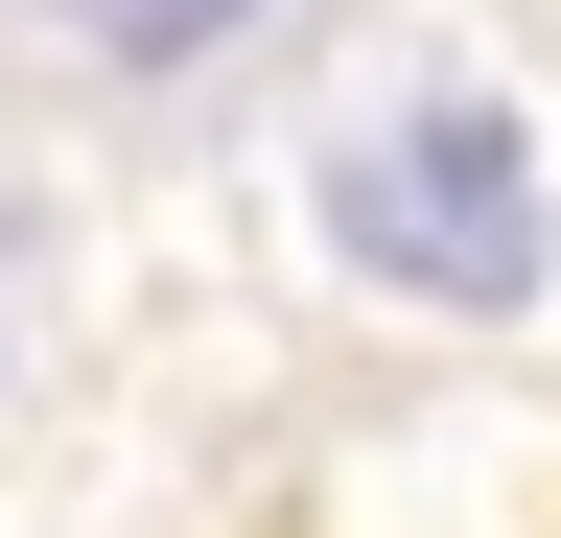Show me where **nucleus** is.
<instances>
[{
  "label": "nucleus",
  "instance_id": "nucleus-2",
  "mask_svg": "<svg viewBox=\"0 0 561 538\" xmlns=\"http://www.w3.org/2000/svg\"><path fill=\"white\" fill-rule=\"evenodd\" d=\"M210 24H234V0H70V47H117V71H187Z\"/></svg>",
  "mask_w": 561,
  "mask_h": 538
},
{
  "label": "nucleus",
  "instance_id": "nucleus-1",
  "mask_svg": "<svg viewBox=\"0 0 561 538\" xmlns=\"http://www.w3.org/2000/svg\"><path fill=\"white\" fill-rule=\"evenodd\" d=\"M328 234L375 257V282H421V305H515L538 282V141L491 94H398L375 141L328 164Z\"/></svg>",
  "mask_w": 561,
  "mask_h": 538
}]
</instances>
